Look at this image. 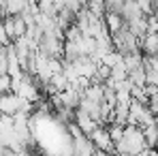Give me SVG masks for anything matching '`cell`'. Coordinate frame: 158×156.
I'll return each instance as SVG.
<instances>
[{
    "label": "cell",
    "mask_w": 158,
    "mask_h": 156,
    "mask_svg": "<svg viewBox=\"0 0 158 156\" xmlns=\"http://www.w3.org/2000/svg\"><path fill=\"white\" fill-rule=\"evenodd\" d=\"M22 103H24V101H22L17 94H13V92L2 94V96H0V113L13 118V116H17V113L22 111Z\"/></svg>",
    "instance_id": "obj_3"
},
{
    "label": "cell",
    "mask_w": 158,
    "mask_h": 156,
    "mask_svg": "<svg viewBox=\"0 0 158 156\" xmlns=\"http://www.w3.org/2000/svg\"><path fill=\"white\" fill-rule=\"evenodd\" d=\"M143 137H145V145H148V150L158 148V126H156V124L143 129Z\"/></svg>",
    "instance_id": "obj_6"
},
{
    "label": "cell",
    "mask_w": 158,
    "mask_h": 156,
    "mask_svg": "<svg viewBox=\"0 0 158 156\" xmlns=\"http://www.w3.org/2000/svg\"><path fill=\"white\" fill-rule=\"evenodd\" d=\"M107 130H109L113 143H120V141H122V137H124V126H120V124H109Z\"/></svg>",
    "instance_id": "obj_7"
},
{
    "label": "cell",
    "mask_w": 158,
    "mask_h": 156,
    "mask_svg": "<svg viewBox=\"0 0 158 156\" xmlns=\"http://www.w3.org/2000/svg\"><path fill=\"white\" fill-rule=\"evenodd\" d=\"M103 22H105L107 32H109L111 36H113V34H118L122 28L126 26V24H124V19H122V15H118V13H105Z\"/></svg>",
    "instance_id": "obj_5"
},
{
    "label": "cell",
    "mask_w": 158,
    "mask_h": 156,
    "mask_svg": "<svg viewBox=\"0 0 158 156\" xmlns=\"http://www.w3.org/2000/svg\"><path fill=\"white\" fill-rule=\"evenodd\" d=\"M88 139L92 141L94 150H98V152H107V154H115V143L111 141V135H109L107 126H98L94 133L88 135Z\"/></svg>",
    "instance_id": "obj_2"
},
{
    "label": "cell",
    "mask_w": 158,
    "mask_h": 156,
    "mask_svg": "<svg viewBox=\"0 0 158 156\" xmlns=\"http://www.w3.org/2000/svg\"><path fill=\"white\" fill-rule=\"evenodd\" d=\"M139 52L143 53V56H156V52H158V34L156 32H145L141 36Z\"/></svg>",
    "instance_id": "obj_4"
},
{
    "label": "cell",
    "mask_w": 158,
    "mask_h": 156,
    "mask_svg": "<svg viewBox=\"0 0 158 156\" xmlns=\"http://www.w3.org/2000/svg\"><path fill=\"white\" fill-rule=\"evenodd\" d=\"M13 92V79L11 75H0V96Z\"/></svg>",
    "instance_id": "obj_8"
},
{
    "label": "cell",
    "mask_w": 158,
    "mask_h": 156,
    "mask_svg": "<svg viewBox=\"0 0 158 156\" xmlns=\"http://www.w3.org/2000/svg\"><path fill=\"white\" fill-rule=\"evenodd\" d=\"M148 150L143 130L139 126H124V137L120 143H115V154H128V156H139Z\"/></svg>",
    "instance_id": "obj_1"
}]
</instances>
